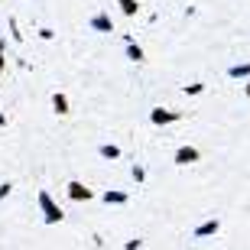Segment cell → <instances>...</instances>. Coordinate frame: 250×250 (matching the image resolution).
<instances>
[{"mask_svg":"<svg viewBox=\"0 0 250 250\" xmlns=\"http://www.w3.org/2000/svg\"><path fill=\"white\" fill-rule=\"evenodd\" d=\"M36 202H39V208H42V221L46 224H59L65 218V211L56 205V198L46 192V188H39V195H36Z\"/></svg>","mask_w":250,"mask_h":250,"instance_id":"1","label":"cell"},{"mask_svg":"<svg viewBox=\"0 0 250 250\" xmlns=\"http://www.w3.org/2000/svg\"><path fill=\"white\" fill-rule=\"evenodd\" d=\"M88 29L91 33H114V20L107 10H98V13H91L88 17Z\"/></svg>","mask_w":250,"mask_h":250,"instance_id":"2","label":"cell"},{"mask_svg":"<svg viewBox=\"0 0 250 250\" xmlns=\"http://www.w3.org/2000/svg\"><path fill=\"white\" fill-rule=\"evenodd\" d=\"M182 121V111H169V107H153L149 111V124H156V127H166V124H176Z\"/></svg>","mask_w":250,"mask_h":250,"instance_id":"3","label":"cell"},{"mask_svg":"<svg viewBox=\"0 0 250 250\" xmlns=\"http://www.w3.org/2000/svg\"><path fill=\"white\" fill-rule=\"evenodd\" d=\"M198 159H202V149L198 146H179L176 153H172V163H176V166H192V163H198Z\"/></svg>","mask_w":250,"mask_h":250,"instance_id":"4","label":"cell"},{"mask_svg":"<svg viewBox=\"0 0 250 250\" xmlns=\"http://www.w3.org/2000/svg\"><path fill=\"white\" fill-rule=\"evenodd\" d=\"M218 231H221V221H218V218H205V221L192 231V237L195 241H205V237H214Z\"/></svg>","mask_w":250,"mask_h":250,"instance_id":"5","label":"cell"},{"mask_svg":"<svg viewBox=\"0 0 250 250\" xmlns=\"http://www.w3.org/2000/svg\"><path fill=\"white\" fill-rule=\"evenodd\" d=\"M68 198H72V202H88V198H94V192L84 186V182L72 179V182H68Z\"/></svg>","mask_w":250,"mask_h":250,"instance_id":"6","label":"cell"},{"mask_svg":"<svg viewBox=\"0 0 250 250\" xmlns=\"http://www.w3.org/2000/svg\"><path fill=\"white\" fill-rule=\"evenodd\" d=\"M228 78H234V82H250V59L247 62H234L231 68H228Z\"/></svg>","mask_w":250,"mask_h":250,"instance_id":"7","label":"cell"},{"mask_svg":"<svg viewBox=\"0 0 250 250\" xmlns=\"http://www.w3.org/2000/svg\"><path fill=\"white\" fill-rule=\"evenodd\" d=\"M52 111H56L59 117L72 114V107H68V94H65V91H56V94H52Z\"/></svg>","mask_w":250,"mask_h":250,"instance_id":"8","label":"cell"},{"mask_svg":"<svg viewBox=\"0 0 250 250\" xmlns=\"http://www.w3.org/2000/svg\"><path fill=\"white\" fill-rule=\"evenodd\" d=\"M101 198H104V205H127L130 202V195L127 192H117V188H107Z\"/></svg>","mask_w":250,"mask_h":250,"instance_id":"9","label":"cell"},{"mask_svg":"<svg viewBox=\"0 0 250 250\" xmlns=\"http://www.w3.org/2000/svg\"><path fill=\"white\" fill-rule=\"evenodd\" d=\"M98 156L101 159H121V146L117 143H101L98 146Z\"/></svg>","mask_w":250,"mask_h":250,"instance_id":"10","label":"cell"},{"mask_svg":"<svg viewBox=\"0 0 250 250\" xmlns=\"http://www.w3.org/2000/svg\"><path fill=\"white\" fill-rule=\"evenodd\" d=\"M114 3L124 10V17H137L140 13V0H114Z\"/></svg>","mask_w":250,"mask_h":250,"instance_id":"11","label":"cell"},{"mask_svg":"<svg viewBox=\"0 0 250 250\" xmlns=\"http://www.w3.org/2000/svg\"><path fill=\"white\" fill-rule=\"evenodd\" d=\"M127 59H130V62H146V52H143L140 42H130V46H127Z\"/></svg>","mask_w":250,"mask_h":250,"instance_id":"12","label":"cell"},{"mask_svg":"<svg viewBox=\"0 0 250 250\" xmlns=\"http://www.w3.org/2000/svg\"><path fill=\"white\" fill-rule=\"evenodd\" d=\"M130 176H133V182H137V186H143V182H146V169L140 166V163H133V169H130Z\"/></svg>","mask_w":250,"mask_h":250,"instance_id":"13","label":"cell"},{"mask_svg":"<svg viewBox=\"0 0 250 250\" xmlns=\"http://www.w3.org/2000/svg\"><path fill=\"white\" fill-rule=\"evenodd\" d=\"M205 88H208L205 82H192V84H186V94L188 98H198V94H205Z\"/></svg>","mask_w":250,"mask_h":250,"instance_id":"14","label":"cell"},{"mask_svg":"<svg viewBox=\"0 0 250 250\" xmlns=\"http://www.w3.org/2000/svg\"><path fill=\"white\" fill-rule=\"evenodd\" d=\"M3 68H7V39H0V78H3Z\"/></svg>","mask_w":250,"mask_h":250,"instance_id":"15","label":"cell"},{"mask_svg":"<svg viewBox=\"0 0 250 250\" xmlns=\"http://www.w3.org/2000/svg\"><path fill=\"white\" fill-rule=\"evenodd\" d=\"M10 192H13V182H0V202H3Z\"/></svg>","mask_w":250,"mask_h":250,"instance_id":"16","label":"cell"},{"mask_svg":"<svg viewBox=\"0 0 250 250\" xmlns=\"http://www.w3.org/2000/svg\"><path fill=\"white\" fill-rule=\"evenodd\" d=\"M140 247H143V241H140V237H133V241L124 244V250H140Z\"/></svg>","mask_w":250,"mask_h":250,"instance_id":"17","label":"cell"},{"mask_svg":"<svg viewBox=\"0 0 250 250\" xmlns=\"http://www.w3.org/2000/svg\"><path fill=\"white\" fill-rule=\"evenodd\" d=\"M0 127H7V114L0 111Z\"/></svg>","mask_w":250,"mask_h":250,"instance_id":"18","label":"cell"},{"mask_svg":"<svg viewBox=\"0 0 250 250\" xmlns=\"http://www.w3.org/2000/svg\"><path fill=\"white\" fill-rule=\"evenodd\" d=\"M244 94H247V98H250V82H247V84H244Z\"/></svg>","mask_w":250,"mask_h":250,"instance_id":"19","label":"cell"}]
</instances>
